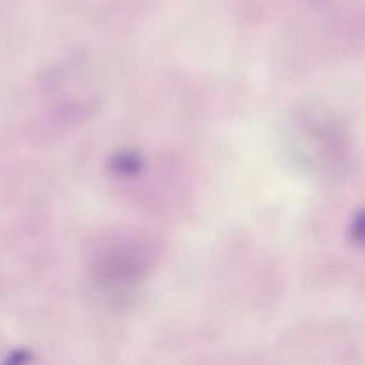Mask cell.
Instances as JSON below:
<instances>
[{
	"instance_id": "6da1fadb",
	"label": "cell",
	"mask_w": 365,
	"mask_h": 365,
	"mask_svg": "<svg viewBox=\"0 0 365 365\" xmlns=\"http://www.w3.org/2000/svg\"><path fill=\"white\" fill-rule=\"evenodd\" d=\"M141 166L143 163L139 153L128 152V150L114 153L113 159H110V170L118 175H134L141 170Z\"/></svg>"
},
{
	"instance_id": "7a4b0ae2",
	"label": "cell",
	"mask_w": 365,
	"mask_h": 365,
	"mask_svg": "<svg viewBox=\"0 0 365 365\" xmlns=\"http://www.w3.org/2000/svg\"><path fill=\"white\" fill-rule=\"evenodd\" d=\"M29 360H31V355H29L27 351H18L11 356L9 362L6 365H27Z\"/></svg>"
}]
</instances>
